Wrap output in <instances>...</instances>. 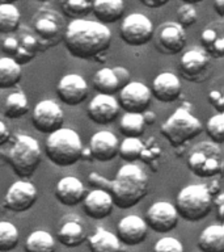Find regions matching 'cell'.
<instances>
[{"instance_id":"6da1fadb","label":"cell","mask_w":224,"mask_h":252,"mask_svg":"<svg viewBox=\"0 0 224 252\" xmlns=\"http://www.w3.org/2000/svg\"><path fill=\"white\" fill-rule=\"evenodd\" d=\"M63 42L75 58H97L112 45V31L100 21L74 19L66 27Z\"/></svg>"},{"instance_id":"7a4b0ae2","label":"cell","mask_w":224,"mask_h":252,"mask_svg":"<svg viewBox=\"0 0 224 252\" xmlns=\"http://www.w3.org/2000/svg\"><path fill=\"white\" fill-rule=\"evenodd\" d=\"M101 188L112 194L118 208L129 209L139 204L148 193V176L139 165L127 161L118 169L113 180L105 177Z\"/></svg>"},{"instance_id":"3957f363","label":"cell","mask_w":224,"mask_h":252,"mask_svg":"<svg viewBox=\"0 0 224 252\" xmlns=\"http://www.w3.org/2000/svg\"><path fill=\"white\" fill-rule=\"evenodd\" d=\"M83 143L78 131L59 127L49 134L46 139V155L55 165L70 167L82 159Z\"/></svg>"},{"instance_id":"277c9868","label":"cell","mask_w":224,"mask_h":252,"mask_svg":"<svg viewBox=\"0 0 224 252\" xmlns=\"http://www.w3.org/2000/svg\"><path fill=\"white\" fill-rule=\"evenodd\" d=\"M176 209L178 216L188 222H198L208 216L212 208V193L206 184H190L177 194Z\"/></svg>"},{"instance_id":"5b68a950","label":"cell","mask_w":224,"mask_h":252,"mask_svg":"<svg viewBox=\"0 0 224 252\" xmlns=\"http://www.w3.org/2000/svg\"><path fill=\"white\" fill-rule=\"evenodd\" d=\"M42 158L41 146L28 134H17L7 153V160L13 172L21 179H28L38 168Z\"/></svg>"},{"instance_id":"8992f818","label":"cell","mask_w":224,"mask_h":252,"mask_svg":"<svg viewBox=\"0 0 224 252\" xmlns=\"http://www.w3.org/2000/svg\"><path fill=\"white\" fill-rule=\"evenodd\" d=\"M203 131V125L194 114L186 108H178L163 124L160 133L173 146L184 145L192 141Z\"/></svg>"},{"instance_id":"52a82bcc","label":"cell","mask_w":224,"mask_h":252,"mask_svg":"<svg viewBox=\"0 0 224 252\" xmlns=\"http://www.w3.org/2000/svg\"><path fill=\"white\" fill-rule=\"evenodd\" d=\"M188 167L196 176L202 179L218 176L223 168V157L219 143L199 142L190 149Z\"/></svg>"},{"instance_id":"ba28073f","label":"cell","mask_w":224,"mask_h":252,"mask_svg":"<svg viewBox=\"0 0 224 252\" xmlns=\"http://www.w3.org/2000/svg\"><path fill=\"white\" fill-rule=\"evenodd\" d=\"M31 28L39 49H50L59 45L66 31L63 17L53 8H41L31 17Z\"/></svg>"},{"instance_id":"9c48e42d","label":"cell","mask_w":224,"mask_h":252,"mask_svg":"<svg viewBox=\"0 0 224 252\" xmlns=\"http://www.w3.org/2000/svg\"><path fill=\"white\" fill-rule=\"evenodd\" d=\"M152 21L143 13L126 16L121 24V38L130 46H143L151 42L153 37Z\"/></svg>"},{"instance_id":"30bf717a","label":"cell","mask_w":224,"mask_h":252,"mask_svg":"<svg viewBox=\"0 0 224 252\" xmlns=\"http://www.w3.org/2000/svg\"><path fill=\"white\" fill-rule=\"evenodd\" d=\"M155 46L160 53L167 55H176L186 46V32L176 21H167L153 31Z\"/></svg>"},{"instance_id":"8fae6325","label":"cell","mask_w":224,"mask_h":252,"mask_svg":"<svg viewBox=\"0 0 224 252\" xmlns=\"http://www.w3.org/2000/svg\"><path fill=\"white\" fill-rule=\"evenodd\" d=\"M178 213L176 206L168 201H156L145 212V223L155 232L172 231L178 223Z\"/></svg>"},{"instance_id":"7c38bea8","label":"cell","mask_w":224,"mask_h":252,"mask_svg":"<svg viewBox=\"0 0 224 252\" xmlns=\"http://www.w3.org/2000/svg\"><path fill=\"white\" fill-rule=\"evenodd\" d=\"M38 190L30 181L17 180L8 188L4 196V208L15 213L28 212L35 204Z\"/></svg>"},{"instance_id":"4fadbf2b","label":"cell","mask_w":224,"mask_h":252,"mask_svg":"<svg viewBox=\"0 0 224 252\" xmlns=\"http://www.w3.org/2000/svg\"><path fill=\"white\" fill-rule=\"evenodd\" d=\"M31 122L38 131L50 134L51 131L62 127L64 122V113L54 100H42L33 109Z\"/></svg>"},{"instance_id":"5bb4252c","label":"cell","mask_w":224,"mask_h":252,"mask_svg":"<svg viewBox=\"0 0 224 252\" xmlns=\"http://www.w3.org/2000/svg\"><path fill=\"white\" fill-rule=\"evenodd\" d=\"M152 94L148 87L141 82L126 83L119 90V108L126 112H139L143 113L151 104Z\"/></svg>"},{"instance_id":"9a60e30c","label":"cell","mask_w":224,"mask_h":252,"mask_svg":"<svg viewBox=\"0 0 224 252\" xmlns=\"http://www.w3.org/2000/svg\"><path fill=\"white\" fill-rule=\"evenodd\" d=\"M89 87L82 75L67 74L59 80L56 86V94L63 104L68 106H76L88 97Z\"/></svg>"},{"instance_id":"2e32d148","label":"cell","mask_w":224,"mask_h":252,"mask_svg":"<svg viewBox=\"0 0 224 252\" xmlns=\"http://www.w3.org/2000/svg\"><path fill=\"white\" fill-rule=\"evenodd\" d=\"M210 59L211 57L203 47H192L186 50L180 59V70L182 76L193 82L200 80L210 67Z\"/></svg>"},{"instance_id":"e0dca14e","label":"cell","mask_w":224,"mask_h":252,"mask_svg":"<svg viewBox=\"0 0 224 252\" xmlns=\"http://www.w3.org/2000/svg\"><path fill=\"white\" fill-rule=\"evenodd\" d=\"M130 82V72L125 67H104L96 71L92 83L98 94H114Z\"/></svg>"},{"instance_id":"ac0fdd59","label":"cell","mask_w":224,"mask_h":252,"mask_svg":"<svg viewBox=\"0 0 224 252\" xmlns=\"http://www.w3.org/2000/svg\"><path fill=\"white\" fill-rule=\"evenodd\" d=\"M86 113L94 124L108 125L117 118L119 113V104L113 94H98L90 100Z\"/></svg>"},{"instance_id":"d6986e66","label":"cell","mask_w":224,"mask_h":252,"mask_svg":"<svg viewBox=\"0 0 224 252\" xmlns=\"http://www.w3.org/2000/svg\"><path fill=\"white\" fill-rule=\"evenodd\" d=\"M148 226L141 217L130 214L123 217L117 224V236L126 246H138L144 242Z\"/></svg>"},{"instance_id":"ffe728a7","label":"cell","mask_w":224,"mask_h":252,"mask_svg":"<svg viewBox=\"0 0 224 252\" xmlns=\"http://www.w3.org/2000/svg\"><path fill=\"white\" fill-rule=\"evenodd\" d=\"M82 202L84 212L92 220H104L112 214L114 208L113 197L102 188H96L89 193H85Z\"/></svg>"},{"instance_id":"44dd1931","label":"cell","mask_w":224,"mask_h":252,"mask_svg":"<svg viewBox=\"0 0 224 252\" xmlns=\"http://www.w3.org/2000/svg\"><path fill=\"white\" fill-rule=\"evenodd\" d=\"M89 150L92 158L98 161L113 160L118 155L119 142L115 134L109 130H100L90 137Z\"/></svg>"},{"instance_id":"7402d4cb","label":"cell","mask_w":224,"mask_h":252,"mask_svg":"<svg viewBox=\"0 0 224 252\" xmlns=\"http://www.w3.org/2000/svg\"><path fill=\"white\" fill-rule=\"evenodd\" d=\"M182 86L180 78L170 71H164L153 79L151 94L161 102H173L180 97Z\"/></svg>"},{"instance_id":"603a6c76","label":"cell","mask_w":224,"mask_h":252,"mask_svg":"<svg viewBox=\"0 0 224 252\" xmlns=\"http://www.w3.org/2000/svg\"><path fill=\"white\" fill-rule=\"evenodd\" d=\"M85 196V187L80 179L75 176H64L56 183L55 197L60 204L75 206L80 204Z\"/></svg>"},{"instance_id":"cb8c5ba5","label":"cell","mask_w":224,"mask_h":252,"mask_svg":"<svg viewBox=\"0 0 224 252\" xmlns=\"http://www.w3.org/2000/svg\"><path fill=\"white\" fill-rule=\"evenodd\" d=\"M200 42L211 58L222 59L224 57V24L214 21L202 29Z\"/></svg>"},{"instance_id":"d4e9b609","label":"cell","mask_w":224,"mask_h":252,"mask_svg":"<svg viewBox=\"0 0 224 252\" xmlns=\"http://www.w3.org/2000/svg\"><path fill=\"white\" fill-rule=\"evenodd\" d=\"M92 12L100 23H117L125 13V3L123 0H93Z\"/></svg>"},{"instance_id":"484cf974","label":"cell","mask_w":224,"mask_h":252,"mask_svg":"<svg viewBox=\"0 0 224 252\" xmlns=\"http://www.w3.org/2000/svg\"><path fill=\"white\" fill-rule=\"evenodd\" d=\"M56 238L59 243H62L66 247H78L85 240V227L80 222V218L67 220L59 227Z\"/></svg>"},{"instance_id":"4316f807","label":"cell","mask_w":224,"mask_h":252,"mask_svg":"<svg viewBox=\"0 0 224 252\" xmlns=\"http://www.w3.org/2000/svg\"><path fill=\"white\" fill-rule=\"evenodd\" d=\"M17 39H19V45H17V50H16L13 58L20 63V64H27L30 62L31 59L37 55V51L39 50L38 41L35 38L33 32L28 31V29H17Z\"/></svg>"},{"instance_id":"83f0119b","label":"cell","mask_w":224,"mask_h":252,"mask_svg":"<svg viewBox=\"0 0 224 252\" xmlns=\"http://www.w3.org/2000/svg\"><path fill=\"white\" fill-rule=\"evenodd\" d=\"M198 247L204 252H220L224 250L223 224H211L200 232Z\"/></svg>"},{"instance_id":"f1b7e54d","label":"cell","mask_w":224,"mask_h":252,"mask_svg":"<svg viewBox=\"0 0 224 252\" xmlns=\"http://www.w3.org/2000/svg\"><path fill=\"white\" fill-rule=\"evenodd\" d=\"M23 75V67L15 58L9 55L0 58V88L8 90L20 82Z\"/></svg>"},{"instance_id":"f546056e","label":"cell","mask_w":224,"mask_h":252,"mask_svg":"<svg viewBox=\"0 0 224 252\" xmlns=\"http://www.w3.org/2000/svg\"><path fill=\"white\" fill-rule=\"evenodd\" d=\"M89 248L93 252H113L121 248V242L113 232L104 227H97L88 239Z\"/></svg>"},{"instance_id":"4dcf8cb0","label":"cell","mask_w":224,"mask_h":252,"mask_svg":"<svg viewBox=\"0 0 224 252\" xmlns=\"http://www.w3.org/2000/svg\"><path fill=\"white\" fill-rule=\"evenodd\" d=\"M119 157L126 161H135L138 159H145L151 154L139 137H126L118 147Z\"/></svg>"},{"instance_id":"1f68e13d","label":"cell","mask_w":224,"mask_h":252,"mask_svg":"<svg viewBox=\"0 0 224 252\" xmlns=\"http://www.w3.org/2000/svg\"><path fill=\"white\" fill-rule=\"evenodd\" d=\"M30 109L29 100L27 94L23 91H13L8 94L5 101H4V114L8 118H21L23 116L28 114Z\"/></svg>"},{"instance_id":"d6a6232c","label":"cell","mask_w":224,"mask_h":252,"mask_svg":"<svg viewBox=\"0 0 224 252\" xmlns=\"http://www.w3.org/2000/svg\"><path fill=\"white\" fill-rule=\"evenodd\" d=\"M21 13L15 3H0V33H15L20 28Z\"/></svg>"},{"instance_id":"836d02e7","label":"cell","mask_w":224,"mask_h":252,"mask_svg":"<svg viewBox=\"0 0 224 252\" xmlns=\"http://www.w3.org/2000/svg\"><path fill=\"white\" fill-rule=\"evenodd\" d=\"M145 125L143 113L126 112L119 121V130L125 137H140L144 133Z\"/></svg>"},{"instance_id":"e575fe53","label":"cell","mask_w":224,"mask_h":252,"mask_svg":"<svg viewBox=\"0 0 224 252\" xmlns=\"http://www.w3.org/2000/svg\"><path fill=\"white\" fill-rule=\"evenodd\" d=\"M55 248V239L49 231L37 230L28 236L25 250L29 252H50Z\"/></svg>"},{"instance_id":"d590c367","label":"cell","mask_w":224,"mask_h":252,"mask_svg":"<svg viewBox=\"0 0 224 252\" xmlns=\"http://www.w3.org/2000/svg\"><path fill=\"white\" fill-rule=\"evenodd\" d=\"M19 240V228L9 220H0V252L15 250Z\"/></svg>"},{"instance_id":"8d00e7d4","label":"cell","mask_w":224,"mask_h":252,"mask_svg":"<svg viewBox=\"0 0 224 252\" xmlns=\"http://www.w3.org/2000/svg\"><path fill=\"white\" fill-rule=\"evenodd\" d=\"M59 4L67 17L80 19L92 12L93 0H59Z\"/></svg>"},{"instance_id":"74e56055","label":"cell","mask_w":224,"mask_h":252,"mask_svg":"<svg viewBox=\"0 0 224 252\" xmlns=\"http://www.w3.org/2000/svg\"><path fill=\"white\" fill-rule=\"evenodd\" d=\"M206 131L212 142L222 145L224 142V113L218 112L208 118L206 124Z\"/></svg>"},{"instance_id":"f35d334b","label":"cell","mask_w":224,"mask_h":252,"mask_svg":"<svg viewBox=\"0 0 224 252\" xmlns=\"http://www.w3.org/2000/svg\"><path fill=\"white\" fill-rule=\"evenodd\" d=\"M176 15L177 23L184 28L192 27V25H194L196 23V20H198V13H196L194 4L184 3L182 5L177 8Z\"/></svg>"},{"instance_id":"ab89813d","label":"cell","mask_w":224,"mask_h":252,"mask_svg":"<svg viewBox=\"0 0 224 252\" xmlns=\"http://www.w3.org/2000/svg\"><path fill=\"white\" fill-rule=\"evenodd\" d=\"M155 251L157 252H182L184 246L180 240L173 236H164L156 242Z\"/></svg>"},{"instance_id":"60d3db41","label":"cell","mask_w":224,"mask_h":252,"mask_svg":"<svg viewBox=\"0 0 224 252\" xmlns=\"http://www.w3.org/2000/svg\"><path fill=\"white\" fill-rule=\"evenodd\" d=\"M12 33L7 34V37H4L3 41H1V49L7 55L12 57L15 55L16 50H17V45H19V39H17V35H11Z\"/></svg>"},{"instance_id":"b9f144b4","label":"cell","mask_w":224,"mask_h":252,"mask_svg":"<svg viewBox=\"0 0 224 252\" xmlns=\"http://www.w3.org/2000/svg\"><path fill=\"white\" fill-rule=\"evenodd\" d=\"M208 101L211 102L212 106H215L218 112H224V98L220 91H210L208 92Z\"/></svg>"},{"instance_id":"7bdbcfd3","label":"cell","mask_w":224,"mask_h":252,"mask_svg":"<svg viewBox=\"0 0 224 252\" xmlns=\"http://www.w3.org/2000/svg\"><path fill=\"white\" fill-rule=\"evenodd\" d=\"M11 138V131L8 129L7 124L0 120V146H3L4 143H7Z\"/></svg>"},{"instance_id":"ee69618b","label":"cell","mask_w":224,"mask_h":252,"mask_svg":"<svg viewBox=\"0 0 224 252\" xmlns=\"http://www.w3.org/2000/svg\"><path fill=\"white\" fill-rule=\"evenodd\" d=\"M140 3L143 4V5H145L147 8L156 9V8L164 7L165 4L169 3V0H140Z\"/></svg>"},{"instance_id":"f6af8a7d","label":"cell","mask_w":224,"mask_h":252,"mask_svg":"<svg viewBox=\"0 0 224 252\" xmlns=\"http://www.w3.org/2000/svg\"><path fill=\"white\" fill-rule=\"evenodd\" d=\"M223 202H224V194L222 192H219V194L215 197V200H212V204L218 206V217H219V220H223Z\"/></svg>"},{"instance_id":"bcb514c9","label":"cell","mask_w":224,"mask_h":252,"mask_svg":"<svg viewBox=\"0 0 224 252\" xmlns=\"http://www.w3.org/2000/svg\"><path fill=\"white\" fill-rule=\"evenodd\" d=\"M214 9L216 11V13L223 17L224 16V0H214Z\"/></svg>"},{"instance_id":"7dc6e473","label":"cell","mask_w":224,"mask_h":252,"mask_svg":"<svg viewBox=\"0 0 224 252\" xmlns=\"http://www.w3.org/2000/svg\"><path fill=\"white\" fill-rule=\"evenodd\" d=\"M143 117H144V121L145 124H153L155 122V120H156V117H155V113H152V112H147L145 114H143Z\"/></svg>"},{"instance_id":"c3c4849f","label":"cell","mask_w":224,"mask_h":252,"mask_svg":"<svg viewBox=\"0 0 224 252\" xmlns=\"http://www.w3.org/2000/svg\"><path fill=\"white\" fill-rule=\"evenodd\" d=\"M182 1L189 4H196V3H200V1H203V0H182Z\"/></svg>"},{"instance_id":"681fc988","label":"cell","mask_w":224,"mask_h":252,"mask_svg":"<svg viewBox=\"0 0 224 252\" xmlns=\"http://www.w3.org/2000/svg\"><path fill=\"white\" fill-rule=\"evenodd\" d=\"M19 0H0V3H16Z\"/></svg>"},{"instance_id":"f907efd6","label":"cell","mask_w":224,"mask_h":252,"mask_svg":"<svg viewBox=\"0 0 224 252\" xmlns=\"http://www.w3.org/2000/svg\"><path fill=\"white\" fill-rule=\"evenodd\" d=\"M38 1H42V3H46V1H49V0H38Z\"/></svg>"}]
</instances>
